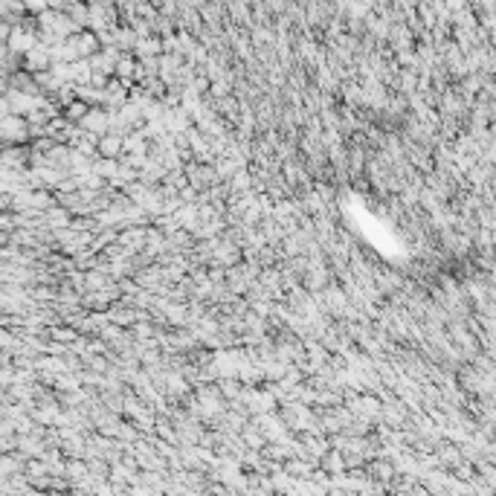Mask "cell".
<instances>
[{"mask_svg": "<svg viewBox=\"0 0 496 496\" xmlns=\"http://www.w3.org/2000/svg\"><path fill=\"white\" fill-rule=\"evenodd\" d=\"M325 470L340 476V473L345 470V459H342V453H325Z\"/></svg>", "mask_w": 496, "mask_h": 496, "instance_id": "cell-1", "label": "cell"}, {"mask_svg": "<svg viewBox=\"0 0 496 496\" xmlns=\"http://www.w3.org/2000/svg\"><path fill=\"white\" fill-rule=\"evenodd\" d=\"M119 145H122V143H119L116 137H108V143H104V154H116Z\"/></svg>", "mask_w": 496, "mask_h": 496, "instance_id": "cell-2", "label": "cell"}, {"mask_svg": "<svg viewBox=\"0 0 496 496\" xmlns=\"http://www.w3.org/2000/svg\"><path fill=\"white\" fill-rule=\"evenodd\" d=\"M67 473H70L73 479H79V476H84L87 470H84V464H79V461H76V464H70V468H67Z\"/></svg>", "mask_w": 496, "mask_h": 496, "instance_id": "cell-3", "label": "cell"}]
</instances>
